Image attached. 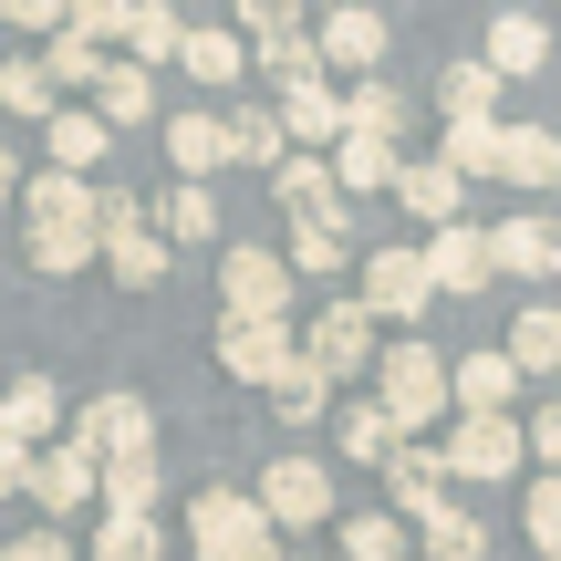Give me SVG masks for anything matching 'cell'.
<instances>
[{"label":"cell","instance_id":"40","mask_svg":"<svg viewBox=\"0 0 561 561\" xmlns=\"http://www.w3.org/2000/svg\"><path fill=\"white\" fill-rule=\"evenodd\" d=\"M396 416H385V405L375 396H354V405H343V458H354V468H385V458H396Z\"/></svg>","mask_w":561,"mask_h":561},{"label":"cell","instance_id":"43","mask_svg":"<svg viewBox=\"0 0 561 561\" xmlns=\"http://www.w3.org/2000/svg\"><path fill=\"white\" fill-rule=\"evenodd\" d=\"M437 167H458V178H500V125H447Z\"/></svg>","mask_w":561,"mask_h":561},{"label":"cell","instance_id":"53","mask_svg":"<svg viewBox=\"0 0 561 561\" xmlns=\"http://www.w3.org/2000/svg\"><path fill=\"white\" fill-rule=\"evenodd\" d=\"M271 561H301V551H271Z\"/></svg>","mask_w":561,"mask_h":561},{"label":"cell","instance_id":"38","mask_svg":"<svg viewBox=\"0 0 561 561\" xmlns=\"http://www.w3.org/2000/svg\"><path fill=\"white\" fill-rule=\"evenodd\" d=\"M343 561H416L396 510H343Z\"/></svg>","mask_w":561,"mask_h":561},{"label":"cell","instance_id":"30","mask_svg":"<svg viewBox=\"0 0 561 561\" xmlns=\"http://www.w3.org/2000/svg\"><path fill=\"white\" fill-rule=\"evenodd\" d=\"M178 53H187V21L167 11V0H125V62L157 73V62H178Z\"/></svg>","mask_w":561,"mask_h":561},{"label":"cell","instance_id":"42","mask_svg":"<svg viewBox=\"0 0 561 561\" xmlns=\"http://www.w3.org/2000/svg\"><path fill=\"white\" fill-rule=\"evenodd\" d=\"M104 271H115L125 291H157V280H167V240H157V229H136V240H104Z\"/></svg>","mask_w":561,"mask_h":561},{"label":"cell","instance_id":"51","mask_svg":"<svg viewBox=\"0 0 561 561\" xmlns=\"http://www.w3.org/2000/svg\"><path fill=\"white\" fill-rule=\"evenodd\" d=\"M62 21H73L62 0H11V32H62Z\"/></svg>","mask_w":561,"mask_h":561},{"label":"cell","instance_id":"19","mask_svg":"<svg viewBox=\"0 0 561 561\" xmlns=\"http://www.w3.org/2000/svg\"><path fill=\"white\" fill-rule=\"evenodd\" d=\"M396 178H405V146H385V136H343L333 146V187L343 198H396Z\"/></svg>","mask_w":561,"mask_h":561},{"label":"cell","instance_id":"50","mask_svg":"<svg viewBox=\"0 0 561 561\" xmlns=\"http://www.w3.org/2000/svg\"><path fill=\"white\" fill-rule=\"evenodd\" d=\"M32 458H42V447H21V437H0V500H11V489H21V500H32Z\"/></svg>","mask_w":561,"mask_h":561},{"label":"cell","instance_id":"2","mask_svg":"<svg viewBox=\"0 0 561 561\" xmlns=\"http://www.w3.org/2000/svg\"><path fill=\"white\" fill-rule=\"evenodd\" d=\"M280 530L261 520V500L250 489H198L187 500V561H271Z\"/></svg>","mask_w":561,"mask_h":561},{"label":"cell","instance_id":"16","mask_svg":"<svg viewBox=\"0 0 561 561\" xmlns=\"http://www.w3.org/2000/svg\"><path fill=\"white\" fill-rule=\"evenodd\" d=\"M94 489H104V468H94V458H83V447H73V437H62V447H42V458H32V500H42V510H53V520H73V510H83V500H94Z\"/></svg>","mask_w":561,"mask_h":561},{"label":"cell","instance_id":"8","mask_svg":"<svg viewBox=\"0 0 561 561\" xmlns=\"http://www.w3.org/2000/svg\"><path fill=\"white\" fill-rule=\"evenodd\" d=\"M250 500H261V520H271V530H333V468L291 447V458H271V468H261V489H250Z\"/></svg>","mask_w":561,"mask_h":561},{"label":"cell","instance_id":"36","mask_svg":"<svg viewBox=\"0 0 561 561\" xmlns=\"http://www.w3.org/2000/svg\"><path fill=\"white\" fill-rule=\"evenodd\" d=\"M94 115H104V125H146V115H157V73H146V62H104Z\"/></svg>","mask_w":561,"mask_h":561},{"label":"cell","instance_id":"12","mask_svg":"<svg viewBox=\"0 0 561 561\" xmlns=\"http://www.w3.org/2000/svg\"><path fill=\"white\" fill-rule=\"evenodd\" d=\"M94 208H104V178H62V167L21 178V219H32V229H73V240H94Z\"/></svg>","mask_w":561,"mask_h":561},{"label":"cell","instance_id":"5","mask_svg":"<svg viewBox=\"0 0 561 561\" xmlns=\"http://www.w3.org/2000/svg\"><path fill=\"white\" fill-rule=\"evenodd\" d=\"M437 458H447V479H468V489H500V479H520V458H530V426L520 416H458L437 437Z\"/></svg>","mask_w":561,"mask_h":561},{"label":"cell","instance_id":"13","mask_svg":"<svg viewBox=\"0 0 561 561\" xmlns=\"http://www.w3.org/2000/svg\"><path fill=\"white\" fill-rule=\"evenodd\" d=\"M396 208H405V219H426V240H437V229L468 219V178H458V167H437V157H405Z\"/></svg>","mask_w":561,"mask_h":561},{"label":"cell","instance_id":"31","mask_svg":"<svg viewBox=\"0 0 561 561\" xmlns=\"http://www.w3.org/2000/svg\"><path fill=\"white\" fill-rule=\"evenodd\" d=\"M280 125H291L301 146H343V83L322 73V83H291L280 94Z\"/></svg>","mask_w":561,"mask_h":561},{"label":"cell","instance_id":"48","mask_svg":"<svg viewBox=\"0 0 561 561\" xmlns=\"http://www.w3.org/2000/svg\"><path fill=\"white\" fill-rule=\"evenodd\" d=\"M0 561H73V530H21V541H0Z\"/></svg>","mask_w":561,"mask_h":561},{"label":"cell","instance_id":"4","mask_svg":"<svg viewBox=\"0 0 561 561\" xmlns=\"http://www.w3.org/2000/svg\"><path fill=\"white\" fill-rule=\"evenodd\" d=\"M73 447H83L94 468H115V458H157V405L125 396V385H104V396L73 405Z\"/></svg>","mask_w":561,"mask_h":561},{"label":"cell","instance_id":"26","mask_svg":"<svg viewBox=\"0 0 561 561\" xmlns=\"http://www.w3.org/2000/svg\"><path fill=\"white\" fill-rule=\"evenodd\" d=\"M437 115H447V125H500V73H489L479 53L447 62V73H437Z\"/></svg>","mask_w":561,"mask_h":561},{"label":"cell","instance_id":"9","mask_svg":"<svg viewBox=\"0 0 561 561\" xmlns=\"http://www.w3.org/2000/svg\"><path fill=\"white\" fill-rule=\"evenodd\" d=\"M354 301H364L375 322H426V301H437V271H426V250H375Z\"/></svg>","mask_w":561,"mask_h":561},{"label":"cell","instance_id":"24","mask_svg":"<svg viewBox=\"0 0 561 561\" xmlns=\"http://www.w3.org/2000/svg\"><path fill=\"white\" fill-rule=\"evenodd\" d=\"M167 157H178L187 187H208L229 167V115H167Z\"/></svg>","mask_w":561,"mask_h":561},{"label":"cell","instance_id":"44","mask_svg":"<svg viewBox=\"0 0 561 561\" xmlns=\"http://www.w3.org/2000/svg\"><path fill=\"white\" fill-rule=\"evenodd\" d=\"M157 551H167L157 520H115V510L94 520V561H157Z\"/></svg>","mask_w":561,"mask_h":561},{"label":"cell","instance_id":"14","mask_svg":"<svg viewBox=\"0 0 561 561\" xmlns=\"http://www.w3.org/2000/svg\"><path fill=\"white\" fill-rule=\"evenodd\" d=\"M385 489H396V520H405V530H416V520H426V510H437V500H447V458H437V437H405V447H396V458H385Z\"/></svg>","mask_w":561,"mask_h":561},{"label":"cell","instance_id":"47","mask_svg":"<svg viewBox=\"0 0 561 561\" xmlns=\"http://www.w3.org/2000/svg\"><path fill=\"white\" fill-rule=\"evenodd\" d=\"M271 405H280V416H291V426H312V416H322V405H333V385H322V375H312V364H291V375H280V385H271Z\"/></svg>","mask_w":561,"mask_h":561},{"label":"cell","instance_id":"11","mask_svg":"<svg viewBox=\"0 0 561 561\" xmlns=\"http://www.w3.org/2000/svg\"><path fill=\"white\" fill-rule=\"evenodd\" d=\"M219 364H229L240 385H261V396H271V385L301 364V333H291V322H219Z\"/></svg>","mask_w":561,"mask_h":561},{"label":"cell","instance_id":"18","mask_svg":"<svg viewBox=\"0 0 561 561\" xmlns=\"http://www.w3.org/2000/svg\"><path fill=\"white\" fill-rule=\"evenodd\" d=\"M426 271H437V291H489V280H500V250H489V229H437V240H426Z\"/></svg>","mask_w":561,"mask_h":561},{"label":"cell","instance_id":"10","mask_svg":"<svg viewBox=\"0 0 561 561\" xmlns=\"http://www.w3.org/2000/svg\"><path fill=\"white\" fill-rule=\"evenodd\" d=\"M312 42H322V73H375V62H385V42H396V21H385V11H364V0H343V11H322L312 21Z\"/></svg>","mask_w":561,"mask_h":561},{"label":"cell","instance_id":"1","mask_svg":"<svg viewBox=\"0 0 561 561\" xmlns=\"http://www.w3.org/2000/svg\"><path fill=\"white\" fill-rule=\"evenodd\" d=\"M447 364H458V354H437L426 333L385 343V364H375V405L396 416V437H437V426H447V405H458Z\"/></svg>","mask_w":561,"mask_h":561},{"label":"cell","instance_id":"32","mask_svg":"<svg viewBox=\"0 0 561 561\" xmlns=\"http://www.w3.org/2000/svg\"><path fill=\"white\" fill-rule=\"evenodd\" d=\"M42 73H53V94H94V83H104V42L62 21V32L42 42Z\"/></svg>","mask_w":561,"mask_h":561},{"label":"cell","instance_id":"20","mask_svg":"<svg viewBox=\"0 0 561 561\" xmlns=\"http://www.w3.org/2000/svg\"><path fill=\"white\" fill-rule=\"evenodd\" d=\"M489 250H500V280H561V229L551 219H500Z\"/></svg>","mask_w":561,"mask_h":561},{"label":"cell","instance_id":"29","mask_svg":"<svg viewBox=\"0 0 561 561\" xmlns=\"http://www.w3.org/2000/svg\"><path fill=\"white\" fill-rule=\"evenodd\" d=\"M416 530H426V541H416L426 561H489V520H479L468 500H437V510H426Z\"/></svg>","mask_w":561,"mask_h":561},{"label":"cell","instance_id":"17","mask_svg":"<svg viewBox=\"0 0 561 561\" xmlns=\"http://www.w3.org/2000/svg\"><path fill=\"white\" fill-rule=\"evenodd\" d=\"M479 62H489L500 83L541 73V62H551V21H541V11H500V21H489V42H479Z\"/></svg>","mask_w":561,"mask_h":561},{"label":"cell","instance_id":"15","mask_svg":"<svg viewBox=\"0 0 561 561\" xmlns=\"http://www.w3.org/2000/svg\"><path fill=\"white\" fill-rule=\"evenodd\" d=\"M447 385H458V416H510L520 364H510V343H489V354H458V364H447Z\"/></svg>","mask_w":561,"mask_h":561},{"label":"cell","instance_id":"21","mask_svg":"<svg viewBox=\"0 0 561 561\" xmlns=\"http://www.w3.org/2000/svg\"><path fill=\"white\" fill-rule=\"evenodd\" d=\"M405 125H416V104H405L385 73L343 83V136H385V146H405Z\"/></svg>","mask_w":561,"mask_h":561},{"label":"cell","instance_id":"23","mask_svg":"<svg viewBox=\"0 0 561 561\" xmlns=\"http://www.w3.org/2000/svg\"><path fill=\"white\" fill-rule=\"evenodd\" d=\"M53 426H62V385H53V375H11V385H0V437L42 447Z\"/></svg>","mask_w":561,"mask_h":561},{"label":"cell","instance_id":"34","mask_svg":"<svg viewBox=\"0 0 561 561\" xmlns=\"http://www.w3.org/2000/svg\"><path fill=\"white\" fill-rule=\"evenodd\" d=\"M229 157H240V167H271V178H280V167H291V125H280L271 104H240V115H229Z\"/></svg>","mask_w":561,"mask_h":561},{"label":"cell","instance_id":"22","mask_svg":"<svg viewBox=\"0 0 561 561\" xmlns=\"http://www.w3.org/2000/svg\"><path fill=\"white\" fill-rule=\"evenodd\" d=\"M42 146H53V167H62V178H94V167H104V146H115V125H104L94 104H62V115L42 125Z\"/></svg>","mask_w":561,"mask_h":561},{"label":"cell","instance_id":"27","mask_svg":"<svg viewBox=\"0 0 561 561\" xmlns=\"http://www.w3.org/2000/svg\"><path fill=\"white\" fill-rule=\"evenodd\" d=\"M271 198L291 208V229H301V219H343V187H333V157H291V167H280V178H271Z\"/></svg>","mask_w":561,"mask_h":561},{"label":"cell","instance_id":"39","mask_svg":"<svg viewBox=\"0 0 561 561\" xmlns=\"http://www.w3.org/2000/svg\"><path fill=\"white\" fill-rule=\"evenodd\" d=\"M510 364H520V375H561V312L551 301L510 312Z\"/></svg>","mask_w":561,"mask_h":561},{"label":"cell","instance_id":"6","mask_svg":"<svg viewBox=\"0 0 561 561\" xmlns=\"http://www.w3.org/2000/svg\"><path fill=\"white\" fill-rule=\"evenodd\" d=\"M229 32H250V53H261V73L291 94V83H322V42H312V21L291 11V0H250Z\"/></svg>","mask_w":561,"mask_h":561},{"label":"cell","instance_id":"37","mask_svg":"<svg viewBox=\"0 0 561 561\" xmlns=\"http://www.w3.org/2000/svg\"><path fill=\"white\" fill-rule=\"evenodd\" d=\"M157 500H167V468L157 458H115V468H104V510H115V520H157Z\"/></svg>","mask_w":561,"mask_h":561},{"label":"cell","instance_id":"3","mask_svg":"<svg viewBox=\"0 0 561 561\" xmlns=\"http://www.w3.org/2000/svg\"><path fill=\"white\" fill-rule=\"evenodd\" d=\"M301 364H312L333 396H343V375H375V364H385V354H375V312H364L354 291H343V301H322V312L301 322Z\"/></svg>","mask_w":561,"mask_h":561},{"label":"cell","instance_id":"46","mask_svg":"<svg viewBox=\"0 0 561 561\" xmlns=\"http://www.w3.org/2000/svg\"><path fill=\"white\" fill-rule=\"evenodd\" d=\"M94 261H104V240H73V229H32V271H53V280H62V271H94Z\"/></svg>","mask_w":561,"mask_h":561},{"label":"cell","instance_id":"33","mask_svg":"<svg viewBox=\"0 0 561 561\" xmlns=\"http://www.w3.org/2000/svg\"><path fill=\"white\" fill-rule=\"evenodd\" d=\"M157 240H167V250H198V240H219V198L178 178V187L157 198Z\"/></svg>","mask_w":561,"mask_h":561},{"label":"cell","instance_id":"45","mask_svg":"<svg viewBox=\"0 0 561 561\" xmlns=\"http://www.w3.org/2000/svg\"><path fill=\"white\" fill-rule=\"evenodd\" d=\"M520 541L561 561V479H530V500H520Z\"/></svg>","mask_w":561,"mask_h":561},{"label":"cell","instance_id":"28","mask_svg":"<svg viewBox=\"0 0 561 561\" xmlns=\"http://www.w3.org/2000/svg\"><path fill=\"white\" fill-rule=\"evenodd\" d=\"M500 178L510 187H561V136L551 125H500Z\"/></svg>","mask_w":561,"mask_h":561},{"label":"cell","instance_id":"35","mask_svg":"<svg viewBox=\"0 0 561 561\" xmlns=\"http://www.w3.org/2000/svg\"><path fill=\"white\" fill-rule=\"evenodd\" d=\"M280 261H291V280H343V261H354V240H343V219H301Z\"/></svg>","mask_w":561,"mask_h":561},{"label":"cell","instance_id":"49","mask_svg":"<svg viewBox=\"0 0 561 561\" xmlns=\"http://www.w3.org/2000/svg\"><path fill=\"white\" fill-rule=\"evenodd\" d=\"M530 458H541V479H561V396L530 416Z\"/></svg>","mask_w":561,"mask_h":561},{"label":"cell","instance_id":"25","mask_svg":"<svg viewBox=\"0 0 561 561\" xmlns=\"http://www.w3.org/2000/svg\"><path fill=\"white\" fill-rule=\"evenodd\" d=\"M178 73L219 94V83H240V73H250V42H240V32H219V21H187V53H178Z\"/></svg>","mask_w":561,"mask_h":561},{"label":"cell","instance_id":"52","mask_svg":"<svg viewBox=\"0 0 561 561\" xmlns=\"http://www.w3.org/2000/svg\"><path fill=\"white\" fill-rule=\"evenodd\" d=\"M0 198H21V157H11V146H0Z\"/></svg>","mask_w":561,"mask_h":561},{"label":"cell","instance_id":"7","mask_svg":"<svg viewBox=\"0 0 561 561\" xmlns=\"http://www.w3.org/2000/svg\"><path fill=\"white\" fill-rule=\"evenodd\" d=\"M219 322H291V261L261 240H240L219 261Z\"/></svg>","mask_w":561,"mask_h":561},{"label":"cell","instance_id":"41","mask_svg":"<svg viewBox=\"0 0 561 561\" xmlns=\"http://www.w3.org/2000/svg\"><path fill=\"white\" fill-rule=\"evenodd\" d=\"M0 104H11V125H53L62 115V94H53L42 62H0Z\"/></svg>","mask_w":561,"mask_h":561}]
</instances>
